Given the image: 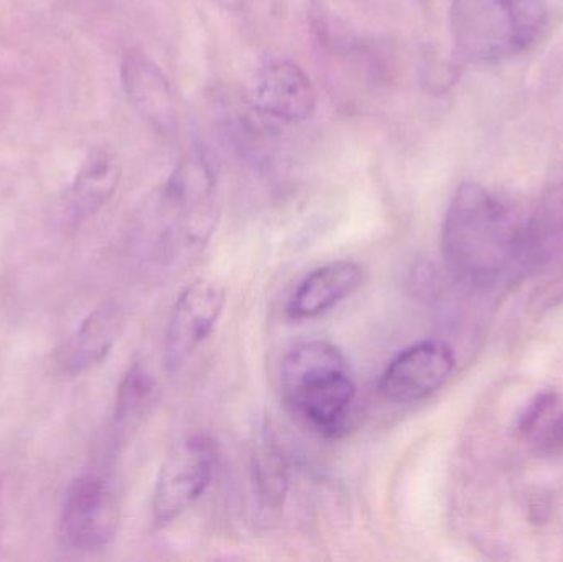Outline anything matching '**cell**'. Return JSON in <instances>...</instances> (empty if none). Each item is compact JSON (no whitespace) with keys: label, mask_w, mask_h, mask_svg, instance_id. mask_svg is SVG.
Masks as SVG:
<instances>
[{"label":"cell","mask_w":563,"mask_h":562,"mask_svg":"<svg viewBox=\"0 0 563 562\" xmlns=\"http://www.w3.org/2000/svg\"><path fill=\"white\" fill-rule=\"evenodd\" d=\"M124 327V312L115 302L96 307L79 323L62 352V365L71 376L82 375L108 359Z\"/></svg>","instance_id":"cell-12"},{"label":"cell","mask_w":563,"mask_h":562,"mask_svg":"<svg viewBox=\"0 0 563 562\" xmlns=\"http://www.w3.org/2000/svg\"><path fill=\"white\" fill-rule=\"evenodd\" d=\"M158 383L142 362L134 363L122 376L114 408V434L128 439L151 415L158 401Z\"/></svg>","instance_id":"cell-15"},{"label":"cell","mask_w":563,"mask_h":562,"mask_svg":"<svg viewBox=\"0 0 563 562\" xmlns=\"http://www.w3.org/2000/svg\"><path fill=\"white\" fill-rule=\"evenodd\" d=\"M442 256L456 283L493 289L529 267L528 220L482 185H460L443 220Z\"/></svg>","instance_id":"cell-1"},{"label":"cell","mask_w":563,"mask_h":562,"mask_svg":"<svg viewBox=\"0 0 563 562\" xmlns=\"http://www.w3.org/2000/svg\"><path fill=\"white\" fill-rule=\"evenodd\" d=\"M549 25L548 0H452L450 32L460 65L503 62L531 48Z\"/></svg>","instance_id":"cell-3"},{"label":"cell","mask_w":563,"mask_h":562,"mask_svg":"<svg viewBox=\"0 0 563 562\" xmlns=\"http://www.w3.org/2000/svg\"><path fill=\"white\" fill-rule=\"evenodd\" d=\"M0 495H2V477H0Z\"/></svg>","instance_id":"cell-18"},{"label":"cell","mask_w":563,"mask_h":562,"mask_svg":"<svg viewBox=\"0 0 563 562\" xmlns=\"http://www.w3.org/2000/svg\"><path fill=\"white\" fill-rule=\"evenodd\" d=\"M227 306V289L207 277L188 284L175 300L164 342L168 372H177L213 332Z\"/></svg>","instance_id":"cell-7"},{"label":"cell","mask_w":563,"mask_h":562,"mask_svg":"<svg viewBox=\"0 0 563 562\" xmlns=\"http://www.w3.org/2000/svg\"><path fill=\"white\" fill-rule=\"evenodd\" d=\"M121 520L118 491L101 472H88L73 482L63 505L59 537L78 553H92L111 543Z\"/></svg>","instance_id":"cell-6"},{"label":"cell","mask_w":563,"mask_h":562,"mask_svg":"<svg viewBox=\"0 0 563 562\" xmlns=\"http://www.w3.org/2000/svg\"><path fill=\"white\" fill-rule=\"evenodd\" d=\"M254 108L269 118L295 122L310 118L317 92L307 73L287 59L267 63L251 86Z\"/></svg>","instance_id":"cell-9"},{"label":"cell","mask_w":563,"mask_h":562,"mask_svg":"<svg viewBox=\"0 0 563 562\" xmlns=\"http://www.w3.org/2000/svg\"><path fill=\"white\" fill-rule=\"evenodd\" d=\"M455 368L446 343L423 340L397 353L380 375L379 395L394 405H413L439 392Z\"/></svg>","instance_id":"cell-8"},{"label":"cell","mask_w":563,"mask_h":562,"mask_svg":"<svg viewBox=\"0 0 563 562\" xmlns=\"http://www.w3.org/2000/svg\"><path fill=\"white\" fill-rule=\"evenodd\" d=\"M563 257V184L552 188L528 220L529 267Z\"/></svg>","instance_id":"cell-16"},{"label":"cell","mask_w":563,"mask_h":562,"mask_svg":"<svg viewBox=\"0 0 563 562\" xmlns=\"http://www.w3.org/2000/svg\"><path fill=\"white\" fill-rule=\"evenodd\" d=\"M119 178L121 172L111 157L98 155L91 158L66 194L68 220L73 224H79L98 213L118 190Z\"/></svg>","instance_id":"cell-13"},{"label":"cell","mask_w":563,"mask_h":562,"mask_svg":"<svg viewBox=\"0 0 563 562\" xmlns=\"http://www.w3.org/2000/svg\"><path fill=\"white\" fill-rule=\"evenodd\" d=\"M121 76L135 111L158 134H174L178 124L177 102L164 71L147 55L132 49L122 59Z\"/></svg>","instance_id":"cell-10"},{"label":"cell","mask_w":563,"mask_h":562,"mask_svg":"<svg viewBox=\"0 0 563 562\" xmlns=\"http://www.w3.org/2000/svg\"><path fill=\"white\" fill-rule=\"evenodd\" d=\"M218 465L213 439L191 434L172 445L152 494V520L164 528L190 510L208 491Z\"/></svg>","instance_id":"cell-5"},{"label":"cell","mask_w":563,"mask_h":562,"mask_svg":"<svg viewBox=\"0 0 563 562\" xmlns=\"http://www.w3.org/2000/svg\"><path fill=\"white\" fill-rule=\"evenodd\" d=\"M364 271L350 260L333 261L311 271L287 304L288 319L295 322L317 319L340 306L363 286Z\"/></svg>","instance_id":"cell-11"},{"label":"cell","mask_w":563,"mask_h":562,"mask_svg":"<svg viewBox=\"0 0 563 562\" xmlns=\"http://www.w3.org/2000/svg\"><path fill=\"white\" fill-rule=\"evenodd\" d=\"M217 174L201 152L185 157L152 203L155 253L178 261L200 253L218 223Z\"/></svg>","instance_id":"cell-4"},{"label":"cell","mask_w":563,"mask_h":562,"mask_svg":"<svg viewBox=\"0 0 563 562\" xmlns=\"http://www.w3.org/2000/svg\"><path fill=\"white\" fill-rule=\"evenodd\" d=\"M536 454L541 458H558L563 454V411L559 401L542 416L541 421L528 436Z\"/></svg>","instance_id":"cell-17"},{"label":"cell","mask_w":563,"mask_h":562,"mask_svg":"<svg viewBox=\"0 0 563 562\" xmlns=\"http://www.w3.org/2000/svg\"><path fill=\"white\" fill-rule=\"evenodd\" d=\"M280 389L291 415L324 438L343 434L356 385L343 352L324 340L297 343L280 366Z\"/></svg>","instance_id":"cell-2"},{"label":"cell","mask_w":563,"mask_h":562,"mask_svg":"<svg viewBox=\"0 0 563 562\" xmlns=\"http://www.w3.org/2000/svg\"><path fill=\"white\" fill-rule=\"evenodd\" d=\"M254 497L264 514L277 515L290 488V469L273 432H263L253 452Z\"/></svg>","instance_id":"cell-14"}]
</instances>
